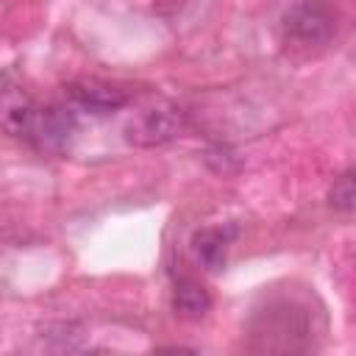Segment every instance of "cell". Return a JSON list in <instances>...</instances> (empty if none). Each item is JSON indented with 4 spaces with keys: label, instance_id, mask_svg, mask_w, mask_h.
Here are the masks:
<instances>
[{
    "label": "cell",
    "instance_id": "cell-2",
    "mask_svg": "<svg viewBox=\"0 0 356 356\" xmlns=\"http://www.w3.org/2000/svg\"><path fill=\"white\" fill-rule=\"evenodd\" d=\"M186 131V114L172 103H156L134 114L125 125V139L136 147H159Z\"/></svg>",
    "mask_w": 356,
    "mask_h": 356
},
{
    "label": "cell",
    "instance_id": "cell-7",
    "mask_svg": "<svg viewBox=\"0 0 356 356\" xmlns=\"http://www.w3.org/2000/svg\"><path fill=\"white\" fill-rule=\"evenodd\" d=\"M36 100L22 89V86H3L0 89V128L8 136L25 139L33 114H36Z\"/></svg>",
    "mask_w": 356,
    "mask_h": 356
},
{
    "label": "cell",
    "instance_id": "cell-4",
    "mask_svg": "<svg viewBox=\"0 0 356 356\" xmlns=\"http://www.w3.org/2000/svg\"><path fill=\"white\" fill-rule=\"evenodd\" d=\"M64 97H67V106L72 111H83V114H92V117L114 114L122 106H128V100H131V95L122 86L108 83V81H100V78H78V81H70L64 86Z\"/></svg>",
    "mask_w": 356,
    "mask_h": 356
},
{
    "label": "cell",
    "instance_id": "cell-8",
    "mask_svg": "<svg viewBox=\"0 0 356 356\" xmlns=\"http://www.w3.org/2000/svg\"><path fill=\"white\" fill-rule=\"evenodd\" d=\"M172 309L184 320H200L211 309V295L197 278L178 275L172 284Z\"/></svg>",
    "mask_w": 356,
    "mask_h": 356
},
{
    "label": "cell",
    "instance_id": "cell-5",
    "mask_svg": "<svg viewBox=\"0 0 356 356\" xmlns=\"http://www.w3.org/2000/svg\"><path fill=\"white\" fill-rule=\"evenodd\" d=\"M75 128H78V120L70 106H58V103L36 106L33 122L25 134V142L42 153H58L72 139Z\"/></svg>",
    "mask_w": 356,
    "mask_h": 356
},
{
    "label": "cell",
    "instance_id": "cell-1",
    "mask_svg": "<svg viewBox=\"0 0 356 356\" xmlns=\"http://www.w3.org/2000/svg\"><path fill=\"white\" fill-rule=\"evenodd\" d=\"M248 337L253 350H267V353L309 350L314 339V314L309 306L292 298H273L250 314Z\"/></svg>",
    "mask_w": 356,
    "mask_h": 356
},
{
    "label": "cell",
    "instance_id": "cell-3",
    "mask_svg": "<svg viewBox=\"0 0 356 356\" xmlns=\"http://www.w3.org/2000/svg\"><path fill=\"white\" fill-rule=\"evenodd\" d=\"M337 17L325 0H295L284 14L286 39L303 47H320L334 36Z\"/></svg>",
    "mask_w": 356,
    "mask_h": 356
},
{
    "label": "cell",
    "instance_id": "cell-6",
    "mask_svg": "<svg viewBox=\"0 0 356 356\" xmlns=\"http://www.w3.org/2000/svg\"><path fill=\"white\" fill-rule=\"evenodd\" d=\"M236 239V225H206L200 231L192 234V253L197 259V264L209 273H217L225 267L228 259V248Z\"/></svg>",
    "mask_w": 356,
    "mask_h": 356
},
{
    "label": "cell",
    "instance_id": "cell-10",
    "mask_svg": "<svg viewBox=\"0 0 356 356\" xmlns=\"http://www.w3.org/2000/svg\"><path fill=\"white\" fill-rule=\"evenodd\" d=\"M153 6H156V11H161V14H172V11H178V8H184L186 0H153Z\"/></svg>",
    "mask_w": 356,
    "mask_h": 356
},
{
    "label": "cell",
    "instance_id": "cell-9",
    "mask_svg": "<svg viewBox=\"0 0 356 356\" xmlns=\"http://www.w3.org/2000/svg\"><path fill=\"white\" fill-rule=\"evenodd\" d=\"M353 203H356L353 170H345V172L334 181V186L328 189V206H331V209H337V211H342V214H348V211L353 209Z\"/></svg>",
    "mask_w": 356,
    "mask_h": 356
}]
</instances>
